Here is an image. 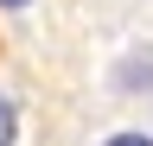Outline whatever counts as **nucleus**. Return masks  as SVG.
Returning <instances> with one entry per match:
<instances>
[{
	"mask_svg": "<svg viewBox=\"0 0 153 146\" xmlns=\"http://www.w3.org/2000/svg\"><path fill=\"white\" fill-rule=\"evenodd\" d=\"M140 83L153 89V51H134V57L121 64V89H140Z\"/></svg>",
	"mask_w": 153,
	"mask_h": 146,
	"instance_id": "obj_1",
	"label": "nucleus"
},
{
	"mask_svg": "<svg viewBox=\"0 0 153 146\" xmlns=\"http://www.w3.org/2000/svg\"><path fill=\"white\" fill-rule=\"evenodd\" d=\"M0 146H19V102L0 89Z\"/></svg>",
	"mask_w": 153,
	"mask_h": 146,
	"instance_id": "obj_2",
	"label": "nucleus"
},
{
	"mask_svg": "<svg viewBox=\"0 0 153 146\" xmlns=\"http://www.w3.org/2000/svg\"><path fill=\"white\" fill-rule=\"evenodd\" d=\"M102 146H153V134H140V127H121V134H108Z\"/></svg>",
	"mask_w": 153,
	"mask_h": 146,
	"instance_id": "obj_3",
	"label": "nucleus"
},
{
	"mask_svg": "<svg viewBox=\"0 0 153 146\" xmlns=\"http://www.w3.org/2000/svg\"><path fill=\"white\" fill-rule=\"evenodd\" d=\"M19 7H32V0H0V13H19Z\"/></svg>",
	"mask_w": 153,
	"mask_h": 146,
	"instance_id": "obj_4",
	"label": "nucleus"
}]
</instances>
